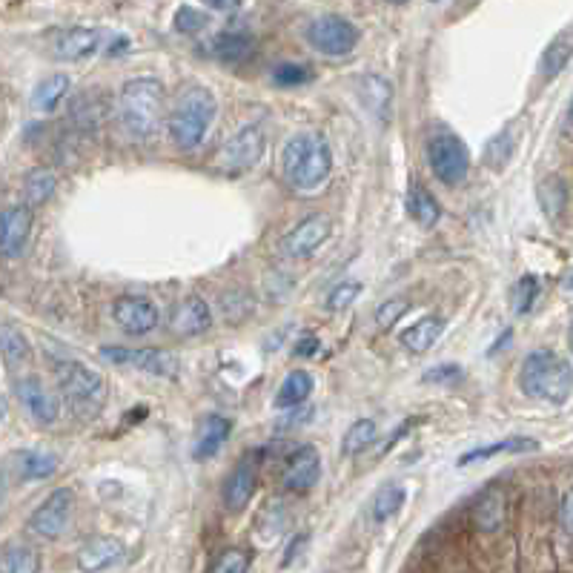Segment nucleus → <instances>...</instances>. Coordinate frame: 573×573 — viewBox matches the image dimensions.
<instances>
[{"instance_id":"c85d7f7f","label":"nucleus","mask_w":573,"mask_h":573,"mask_svg":"<svg viewBox=\"0 0 573 573\" xmlns=\"http://www.w3.org/2000/svg\"><path fill=\"white\" fill-rule=\"evenodd\" d=\"M407 213L410 218L419 224V227H436L439 224V218H442V207H439V201L433 198V192L425 190L422 184H416V187H410L407 192Z\"/></svg>"},{"instance_id":"5701e85b","label":"nucleus","mask_w":573,"mask_h":573,"mask_svg":"<svg viewBox=\"0 0 573 573\" xmlns=\"http://www.w3.org/2000/svg\"><path fill=\"white\" fill-rule=\"evenodd\" d=\"M442 333H445V319L425 316V319L413 321L404 330L402 336H399V344H402L404 350H410V353H427L436 341L442 339Z\"/></svg>"},{"instance_id":"bb28decb","label":"nucleus","mask_w":573,"mask_h":573,"mask_svg":"<svg viewBox=\"0 0 573 573\" xmlns=\"http://www.w3.org/2000/svg\"><path fill=\"white\" fill-rule=\"evenodd\" d=\"M0 350H3V361L9 370H23L32 361V344L23 336L21 327H15L12 321L3 324V330H0Z\"/></svg>"},{"instance_id":"5fc2aeb1","label":"nucleus","mask_w":573,"mask_h":573,"mask_svg":"<svg viewBox=\"0 0 573 573\" xmlns=\"http://www.w3.org/2000/svg\"><path fill=\"white\" fill-rule=\"evenodd\" d=\"M568 287H571V290H573V276H571V281H568Z\"/></svg>"},{"instance_id":"6e6552de","label":"nucleus","mask_w":573,"mask_h":573,"mask_svg":"<svg viewBox=\"0 0 573 573\" xmlns=\"http://www.w3.org/2000/svg\"><path fill=\"white\" fill-rule=\"evenodd\" d=\"M307 43L327 58H344L359 46V29L341 15H321L307 26Z\"/></svg>"},{"instance_id":"473e14b6","label":"nucleus","mask_w":573,"mask_h":573,"mask_svg":"<svg viewBox=\"0 0 573 573\" xmlns=\"http://www.w3.org/2000/svg\"><path fill=\"white\" fill-rule=\"evenodd\" d=\"M41 571V553L32 545L15 542L3 551L0 559V573H38Z\"/></svg>"},{"instance_id":"412c9836","label":"nucleus","mask_w":573,"mask_h":573,"mask_svg":"<svg viewBox=\"0 0 573 573\" xmlns=\"http://www.w3.org/2000/svg\"><path fill=\"white\" fill-rule=\"evenodd\" d=\"M121 559H124V545L118 539L98 536L78 551V568L84 573H101L112 565H118Z\"/></svg>"},{"instance_id":"7ed1b4c3","label":"nucleus","mask_w":573,"mask_h":573,"mask_svg":"<svg viewBox=\"0 0 573 573\" xmlns=\"http://www.w3.org/2000/svg\"><path fill=\"white\" fill-rule=\"evenodd\" d=\"M519 387L539 402L565 404L573 393V367L553 350H533L522 361Z\"/></svg>"},{"instance_id":"c756f323","label":"nucleus","mask_w":573,"mask_h":573,"mask_svg":"<svg viewBox=\"0 0 573 573\" xmlns=\"http://www.w3.org/2000/svg\"><path fill=\"white\" fill-rule=\"evenodd\" d=\"M58 190V175L46 167H38V170L26 172L23 178V201L26 207H43L52 195Z\"/></svg>"},{"instance_id":"de8ad7c7","label":"nucleus","mask_w":573,"mask_h":573,"mask_svg":"<svg viewBox=\"0 0 573 573\" xmlns=\"http://www.w3.org/2000/svg\"><path fill=\"white\" fill-rule=\"evenodd\" d=\"M316 350H321V341L316 336H304L296 341V356H316Z\"/></svg>"},{"instance_id":"72a5a7b5","label":"nucleus","mask_w":573,"mask_h":573,"mask_svg":"<svg viewBox=\"0 0 573 573\" xmlns=\"http://www.w3.org/2000/svg\"><path fill=\"white\" fill-rule=\"evenodd\" d=\"M376 436H379V425H376L373 419H356L353 425L347 427V433H344L341 453H344L347 459H353V456H359V453H364L367 447L373 445Z\"/></svg>"},{"instance_id":"39448f33","label":"nucleus","mask_w":573,"mask_h":573,"mask_svg":"<svg viewBox=\"0 0 573 573\" xmlns=\"http://www.w3.org/2000/svg\"><path fill=\"white\" fill-rule=\"evenodd\" d=\"M55 382L72 404L75 413H98L104 404V379L98 370H92L81 359H58L55 361Z\"/></svg>"},{"instance_id":"09e8293b","label":"nucleus","mask_w":573,"mask_h":573,"mask_svg":"<svg viewBox=\"0 0 573 573\" xmlns=\"http://www.w3.org/2000/svg\"><path fill=\"white\" fill-rule=\"evenodd\" d=\"M210 9H215V12H233V9H238V3L241 0H204Z\"/></svg>"},{"instance_id":"f257e3e1","label":"nucleus","mask_w":573,"mask_h":573,"mask_svg":"<svg viewBox=\"0 0 573 573\" xmlns=\"http://www.w3.org/2000/svg\"><path fill=\"white\" fill-rule=\"evenodd\" d=\"M281 172H284V181L296 192L319 190L333 172V152L321 135L298 132L284 144Z\"/></svg>"},{"instance_id":"aec40b11","label":"nucleus","mask_w":573,"mask_h":573,"mask_svg":"<svg viewBox=\"0 0 573 573\" xmlns=\"http://www.w3.org/2000/svg\"><path fill=\"white\" fill-rule=\"evenodd\" d=\"M505 513H508V493L505 488L493 485L473 505V525H476V531L496 533L505 525Z\"/></svg>"},{"instance_id":"7c9ffc66","label":"nucleus","mask_w":573,"mask_h":573,"mask_svg":"<svg viewBox=\"0 0 573 573\" xmlns=\"http://www.w3.org/2000/svg\"><path fill=\"white\" fill-rule=\"evenodd\" d=\"M310 396H313V376H310L307 370H296V373H290V376L281 382V387H278L276 407L290 410V407H298V404L307 402Z\"/></svg>"},{"instance_id":"a18cd8bd","label":"nucleus","mask_w":573,"mask_h":573,"mask_svg":"<svg viewBox=\"0 0 573 573\" xmlns=\"http://www.w3.org/2000/svg\"><path fill=\"white\" fill-rule=\"evenodd\" d=\"M459 379H462V367H456V364L433 367L425 376V382H459Z\"/></svg>"},{"instance_id":"6ab92c4d","label":"nucleus","mask_w":573,"mask_h":573,"mask_svg":"<svg viewBox=\"0 0 573 573\" xmlns=\"http://www.w3.org/2000/svg\"><path fill=\"white\" fill-rule=\"evenodd\" d=\"M233 433V422L218 416V413H210L201 419V425L195 430V445H192V456L195 459H213L215 453L224 447V442L230 439Z\"/></svg>"},{"instance_id":"a878e982","label":"nucleus","mask_w":573,"mask_h":573,"mask_svg":"<svg viewBox=\"0 0 573 573\" xmlns=\"http://www.w3.org/2000/svg\"><path fill=\"white\" fill-rule=\"evenodd\" d=\"M69 89H72L69 75H49V78H43L41 84L32 89V109L41 112V115H52L66 101Z\"/></svg>"},{"instance_id":"423d86ee","label":"nucleus","mask_w":573,"mask_h":573,"mask_svg":"<svg viewBox=\"0 0 573 573\" xmlns=\"http://www.w3.org/2000/svg\"><path fill=\"white\" fill-rule=\"evenodd\" d=\"M427 161H430L433 175L447 187H459L467 178V172H470V152H467L465 141L450 135V132L430 138Z\"/></svg>"},{"instance_id":"4c0bfd02","label":"nucleus","mask_w":573,"mask_h":573,"mask_svg":"<svg viewBox=\"0 0 573 573\" xmlns=\"http://www.w3.org/2000/svg\"><path fill=\"white\" fill-rule=\"evenodd\" d=\"M407 310H410V298L407 296L387 298V301L379 304V310H376V324L384 327V330H390V327L399 324V319H402Z\"/></svg>"},{"instance_id":"864d4df0","label":"nucleus","mask_w":573,"mask_h":573,"mask_svg":"<svg viewBox=\"0 0 573 573\" xmlns=\"http://www.w3.org/2000/svg\"><path fill=\"white\" fill-rule=\"evenodd\" d=\"M571 350H573V321H571Z\"/></svg>"},{"instance_id":"6e6d98bb","label":"nucleus","mask_w":573,"mask_h":573,"mask_svg":"<svg viewBox=\"0 0 573 573\" xmlns=\"http://www.w3.org/2000/svg\"><path fill=\"white\" fill-rule=\"evenodd\" d=\"M433 3H436V0H433Z\"/></svg>"},{"instance_id":"2f4dec72","label":"nucleus","mask_w":573,"mask_h":573,"mask_svg":"<svg viewBox=\"0 0 573 573\" xmlns=\"http://www.w3.org/2000/svg\"><path fill=\"white\" fill-rule=\"evenodd\" d=\"M253 52V38L247 32H221L213 38V55L224 64H238Z\"/></svg>"},{"instance_id":"ddd939ff","label":"nucleus","mask_w":573,"mask_h":573,"mask_svg":"<svg viewBox=\"0 0 573 573\" xmlns=\"http://www.w3.org/2000/svg\"><path fill=\"white\" fill-rule=\"evenodd\" d=\"M15 393H18V399L26 407V413L41 427L55 425L61 419V399L52 396L41 379H35V376L18 379L15 382Z\"/></svg>"},{"instance_id":"cd10ccee","label":"nucleus","mask_w":573,"mask_h":573,"mask_svg":"<svg viewBox=\"0 0 573 573\" xmlns=\"http://www.w3.org/2000/svg\"><path fill=\"white\" fill-rule=\"evenodd\" d=\"M69 127L75 129V132H95V129L101 127V121H104V107H101V98L98 95H81V98H75L72 101V107H69Z\"/></svg>"},{"instance_id":"a19ab883","label":"nucleus","mask_w":573,"mask_h":573,"mask_svg":"<svg viewBox=\"0 0 573 573\" xmlns=\"http://www.w3.org/2000/svg\"><path fill=\"white\" fill-rule=\"evenodd\" d=\"M313 78V72H310V66L304 64H281L273 69V81L278 86H301L307 84Z\"/></svg>"},{"instance_id":"37998d69","label":"nucleus","mask_w":573,"mask_h":573,"mask_svg":"<svg viewBox=\"0 0 573 573\" xmlns=\"http://www.w3.org/2000/svg\"><path fill=\"white\" fill-rule=\"evenodd\" d=\"M204 26H207V18H204L198 9H192V6H181V9L175 12V29L184 32V35H195V32H201Z\"/></svg>"},{"instance_id":"20e7f679","label":"nucleus","mask_w":573,"mask_h":573,"mask_svg":"<svg viewBox=\"0 0 573 573\" xmlns=\"http://www.w3.org/2000/svg\"><path fill=\"white\" fill-rule=\"evenodd\" d=\"M215 115H218V101L213 92L207 86H187L178 95L170 118H167L170 138L181 149H195L207 138Z\"/></svg>"},{"instance_id":"9b49d317","label":"nucleus","mask_w":573,"mask_h":573,"mask_svg":"<svg viewBox=\"0 0 573 573\" xmlns=\"http://www.w3.org/2000/svg\"><path fill=\"white\" fill-rule=\"evenodd\" d=\"M101 29L92 26H66L58 29L49 41V49L58 61H86L101 49Z\"/></svg>"},{"instance_id":"c03bdc74","label":"nucleus","mask_w":573,"mask_h":573,"mask_svg":"<svg viewBox=\"0 0 573 573\" xmlns=\"http://www.w3.org/2000/svg\"><path fill=\"white\" fill-rule=\"evenodd\" d=\"M516 313H528L533 307V301L539 296V281L533 276H525L519 284H516Z\"/></svg>"},{"instance_id":"4468645a","label":"nucleus","mask_w":573,"mask_h":573,"mask_svg":"<svg viewBox=\"0 0 573 573\" xmlns=\"http://www.w3.org/2000/svg\"><path fill=\"white\" fill-rule=\"evenodd\" d=\"M321 476V456L319 450L313 445L298 447L296 453L287 456L284 462V473H281V482L290 493H307V490L316 488Z\"/></svg>"},{"instance_id":"f3484780","label":"nucleus","mask_w":573,"mask_h":573,"mask_svg":"<svg viewBox=\"0 0 573 573\" xmlns=\"http://www.w3.org/2000/svg\"><path fill=\"white\" fill-rule=\"evenodd\" d=\"M330 218H324V215H310V218H304L298 227H293L287 238H284V253L290 255V258H307V255H313L319 250L321 244L330 238Z\"/></svg>"},{"instance_id":"dca6fc26","label":"nucleus","mask_w":573,"mask_h":573,"mask_svg":"<svg viewBox=\"0 0 573 573\" xmlns=\"http://www.w3.org/2000/svg\"><path fill=\"white\" fill-rule=\"evenodd\" d=\"M213 324V313L207 307V301L201 296H187L184 301L175 304L170 316V327L175 336L181 339H195V336H204Z\"/></svg>"},{"instance_id":"b1692460","label":"nucleus","mask_w":573,"mask_h":573,"mask_svg":"<svg viewBox=\"0 0 573 573\" xmlns=\"http://www.w3.org/2000/svg\"><path fill=\"white\" fill-rule=\"evenodd\" d=\"M573 58V29H562L551 43H548V49L542 52V58H539V75L545 78V81H553L565 66L571 64Z\"/></svg>"},{"instance_id":"f704fd0d","label":"nucleus","mask_w":573,"mask_h":573,"mask_svg":"<svg viewBox=\"0 0 573 573\" xmlns=\"http://www.w3.org/2000/svg\"><path fill=\"white\" fill-rule=\"evenodd\" d=\"M404 496H407V493H404L402 485H384V488L373 496V505H370L373 519H376V522H387L390 516H396V513L402 510Z\"/></svg>"},{"instance_id":"3c124183","label":"nucleus","mask_w":573,"mask_h":573,"mask_svg":"<svg viewBox=\"0 0 573 573\" xmlns=\"http://www.w3.org/2000/svg\"><path fill=\"white\" fill-rule=\"evenodd\" d=\"M568 127H573V101L571 107H568Z\"/></svg>"},{"instance_id":"4be33fe9","label":"nucleus","mask_w":573,"mask_h":573,"mask_svg":"<svg viewBox=\"0 0 573 573\" xmlns=\"http://www.w3.org/2000/svg\"><path fill=\"white\" fill-rule=\"evenodd\" d=\"M356 95L361 107L367 109L376 121H387V112L393 104V86L384 81L382 75H361L356 81Z\"/></svg>"},{"instance_id":"49530a36","label":"nucleus","mask_w":573,"mask_h":573,"mask_svg":"<svg viewBox=\"0 0 573 573\" xmlns=\"http://www.w3.org/2000/svg\"><path fill=\"white\" fill-rule=\"evenodd\" d=\"M559 522H562V531L573 536V488L565 493L562 499V508H559Z\"/></svg>"},{"instance_id":"603ef678","label":"nucleus","mask_w":573,"mask_h":573,"mask_svg":"<svg viewBox=\"0 0 573 573\" xmlns=\"http://www.w3.org/2000/svg\"><path fill=\"white\" fill-rule=\"evenodd\" d=\"M387 3H407V0H387Z\"/></svg>"},{"instance_id":"f03ea898","label":"nucleus","mask_w":573,"mask_h":573,"mask_svg":"<svg viewBox=\"0 0 573 573\" xmlns=\"http://www.w3.org/2000/svg\"><path fill=\"white\" fill-rule=\"evenodd\" d=\"M164 84L158 78H132L118 92V121L129 138L147 141L161 127Z\"/></svg>"},{"instance_id":"1a4fd4ad","label":"nucleus","mask_w":573,"mask_h":573,"mask_svg":"<svg viewBox=\"0 0 573 573\" xmlns=\"http://www.w3.org/2000/svg\"><path fill=\"white\" fill-rule=\"evenodd\" d=\"M101 356L109 364H129V367H138L149 376H161V379H175L178 376V356L170 350H161V347H104Z\"/></svg>"},{"instance_id":"0eeeda50","label":"nucleus","mask_w":573,"mask_h":573,"mask_svg":"<svg viewBox=\"0 0 573 573\" xmlns=\"http://www.w3.org/2000/svg\"><path fill=\"white\" fill-rule=\"evenodd\" d=\"M267 147V138H264V129L261 124H247L244 129H238L233 138L218 149L215 155V167L227 175H241V172H250L261 161Z\"/></svg>"},{"instance_id":"2eb2a0df","label":"nucleus","mask_w":573,"mask_h":573,"mask_svg":"<svg viewBox=\"0 0 573 573\" xmlns=\"http://www.w3.org/2000/svg\"><path fill=\"white\" fill-rule=\"evenodd\" d=\"M255 485H258V465H255L253 453H244L238 462H235L233 473L227 476L224 482V505L227 510H238L247 508V502L253 499Z\"/></svg>"},{"instance_id":"9d476101","label":"nucleus","mask_w":573,"mask_h":573,"mask_svg":"<svg viewBox=\"0 0 573 573\" xmlns=\"http://www.w3.org/2000/svg\"><path fill=\"white\" fill-rule=\"evenodd\" d=\"M72 505H75V496L69 488L52 490L46 499H43L38 510L29 516V531L41 539H58L69 525V516H72Z\"/></svg>"},{"instance_id":"393cba45","label":"nucleus","mask_w":573,"mask_h":573,"mask_svg":"<svg viewBox=\"0 0 573 573\" xmlns=\"http://www.w3.org/2000/svg\"><path fill=\"white\" fill-rule=\"evenodd\" d=\"M15 473L23 482H41L55 476L58 470V456L55 453H43V450H21L15 453Z\"/></svg>"},{"instance_id":"8fccbe9b","label":"nucleus","mask_w":573,"mask_h":573,"mask_svg":"<svg viewBox=\"0 0 573 573\" xmlns=\"http://www.w3.org/2000/svg\"><path fill=\"white\" fill-rule=\"evenodd\" d=\"M304 542H307V536H301V539H298V548H301ZM293 553H296V545H293V548H290V553L284 556V565H290V562H293Z\"/></svg>"},{"instance_id":"a211bd4d","label":"nucleus","mask_w":573,"mask_h":573,"mask_svg":"<svg viewBox=\"0 0 573 573\" xmlns=\"http://www.w3.org/2000/svg\"><path fill=\"white\" fill-rule=\"evenodd\" d=\"M32 233V207L15 204L3 215V238H0V250L6 258H21Z\"/></svg>"},{"instance_id":"f8f14e48","label":"nucleus","mask_w":573,"mask_h":573,"mask_svg":"<svg viewBox=\"0 0 573 573\" xmlns=\"http://www.w3.org/2000/svg\"><path fill=\"white\" fill-rule=\"evenodd\" d=\"M112 319L129 336H147L158 327V307L144 296H121L112 304Z\"/></svg>"},{"instance_id":"e433bc0d","label":"nucleus","mask_w":573,"mask_h":573,"mask_svg":"<svg viewBox=\"0 0 573 573\" xmlns=\"http://www.w3.org/2000/svg\"><path fill=\"white\" fill-rule=\"evenodd\" d=\"M565 201H568V187H565V181L562 178H548V181H542L539 184V204H542V210L556 218V215L565 210Z\"/></svg>"},{"instance_id":"58836bf2","label":"nucleus","mask_w":573,"mask_h":573,"mask_svg":"<svg viewBox=\"0 0 573 573\" xmlns=\"http://www.w3.org/2000/svg\"><path fill=\"white\" fill-rule=\"evenodd\" d=\"M238 307H241L244 313H253V298H250L247 290L235 287V290L221 296V316L230 321V324H238V313H235Z\"/></svg>"},{"instance_id":"ea45409f","label":"nucleus","mask_w":573,"mask_h":573,"mask_svg":"<svg viewBox=\"0 0 573 573\" xmlns=\"http://www.w3.org/2000/svg\"><path fill=\"white\" fill-rule=\"evenodd\" d=\"M250 571V553L241 551V548H230L224 551L213 562L210 573H247Z\"/></svg>"},{"instance_id":"c9c22d12","label":"nucleus","mask_w":573,"mask_h":573,"mask_svg":"<svg viewBox=\"0 0 573 573\" xmlns=\"http://www.w3.org/2000/svg\"><path fill=\"white\" fill-rule=\"evenodd\" d=\"M536 442L533 439H505V442H496L488 447H476V450H467L465 456L459 459V465H470V462H479V459H490V456H499V453H522V450H533Z\"/></svg>"},{"instance_id":"79ce46f5","label":"nucleus","mask_w":573,"mask_h":573,"mask_svg":"<svg viewBox=\"0 0 573 573\" xmlns=\"http://www.w3.org/2000/svg\"><path fill=\"white\" fill-rule=\"evenodd\" d=\"M361 293V284L359 281H344V284H339L330 296H327V310H333V313H341V310H347L353 301H356V296Z\"/></svg>"}]
</instances>
